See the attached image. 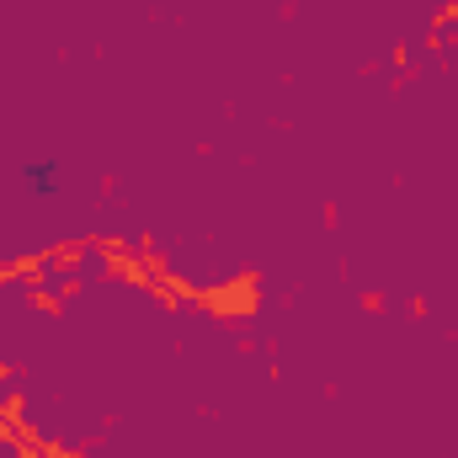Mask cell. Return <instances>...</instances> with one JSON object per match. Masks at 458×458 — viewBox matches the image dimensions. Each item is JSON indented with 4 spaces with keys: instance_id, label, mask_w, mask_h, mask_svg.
<instances>
[{
    "instance_id": "1",
    "label": "cell",
    "mask_w": 458,
    "mask_h": 458,
    "mask_svg": "<svg viewBox=\"0 0 458 458\" xmlns=\"http://www.w3.org/2000/svg\"><path fill=\"white\" fill-rule=\"evenodd\" d=\"M27 182H32V192H54L59 165H27Z\"/></svg>"
}]
</instances>
